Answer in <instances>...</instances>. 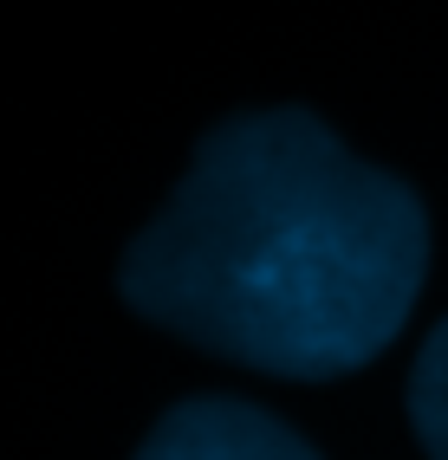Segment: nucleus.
I'll use <instances>...</instances> for the list:
<instances>
[{
    "mask_svg": "<svg viewBox=\"0 0 448 460\" xmlns=\"http://www.w3.org/2000/svg\"><path fill=\"white\" fill-rule=\"evenodd\" d=\"M429 272L416 189L299 104L234 111L195 143L117 266L137 318L247 370L332 383L403 331Z\"/></svg>",
    "mask_w": 448,
    "mask_h": 460,
    "instance_id": "obj_1",
    "label": "nucleus"
},
{
    "mask_svg": "<svg viewBox=\"0 0 448 460\" xmlns=\"http://www.w3.org/2000/svg\"><path fill=\"white\" fill-rule=\"evenodd\" d=\"M137 460H318V454L254 402L195 395V402H175L149 428Z\"/></svg>",
    "mask_w": 448,
    "mask_h": 460,
    "instance_id": "obj_2",
    "label": "nucleus"
},
{
    "mask_svg": "<svg viewBox=\"0 0 448 460\" xmlns=\"http://www.w3.org/2000/svg\"><path fill=\"white\" fill-rule=\"evenodd\" d=\"M409 421L429 460H448V318L423 337V350L409 363Z\"/></svg>",
    "mask_w": 448,
    "mask_h": 460,
    "instance_id": "obj_3",
    "label": "nucleus"
}]
</instances>
